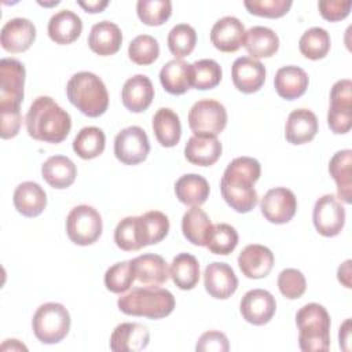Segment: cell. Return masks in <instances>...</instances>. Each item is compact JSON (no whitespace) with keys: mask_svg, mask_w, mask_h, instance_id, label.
<instances>
[{"mask_svg":"<svg viewBox=\"0 0 352 352\" xmlns=\"http://www.w3.org/2000/svg\"><path fill=\"white\" fill-rule=\"evenodd\" d=\"M308 82L309 78L305 70L294 65L278 69L274 77L276 94L286 100H293L304 95L308 88Z\"/></svg>","mask_w":352,"mask_h":352,"instance_id":"cell-28","label":"cell"},{"mask_svg":"<svg viewBox=\"0 0 352 352\" xmlns=\"http://www.w3.org/2000/svg\"><path fill=\"white\" fill-rule=\"evenodd\" d=\"M238 232L232 226L227 223H219L212 226L205 246L214 254L227 256L234 252L238 245Z\"/></svg>","mask_w":352,"mask_h":352,"instance_id":"cell-41","label":"cell"},{"mask_svg":"<svg viewBox=\"0 0 352 352\" xmlns=\"http://www.w3.org/2000/svg\"><path fill=\"white\" fill-rule=\"evenodd\" d=\"M239 311L248 323L263 326L272 319L276 311V301L268 290L252 289L243 294Z\"/></svg>","mask_w":352,"mask_h":352,"instance_id":"cell-14","label":"cell"},{"mask_svg":"<svg viewBox=\"0 0 352 352\" xmlns=\"http://www.w3.org/2000/svg\"><path fill=\"white\" fill-rule=\"evenodd\" d=\"M150 333L146 326L133 322L118 324L110 336V349L114 352H138L148 345Z\"/></svg>","mask_w":352,"mask_h":352,"instance_id":"cell-20","label":"cell"},{"mask_svg":"<svg viewBox=\"0 0 352 352\" xmlns=\"http://www.w3.org/2000/svg\"><path fill=\"white\" fill-rule=\"evenodd\" d=\"M223 146L217 136H204L192 135L186 146L184 155L188 162L198 166H210L221 155Z\"/></svg>","mask_w":352,"mask_h":352,"instance_id":"cell-25","label":"cell"},{"mask_svg":"<svg viewBox=\"0 0 352 352\" xmlns=\"http://www.w3.org/2000/svg\"><path fill=\"white\" fill-rule=\"evenodd\" d=\"M204 286L213 298L226 300L235 293L238 287V278L227 263L213 261L205 268Z\"/></svg>","mask_w":352,"mask_h":352,"instance_id":"cell-15","label":"cell"},{"mask_svg":"<svg viewBox=\"0 0 352 352\" xmlns=\"http://www.w3.org/2000/svg\"><path fill=\"white\" fill-rule=\"evenodd\" d=\"M70 103L88 117L102 116L109 106V94L100 77L91 72H78L66 85Z\"/></svg>","mask_w":352,"mask_h":352,"instance_id":"cell-4","label":"cell"},{"mask_svg":"<svg viewBox=\"0 0 352 352\" xmlns=\"http://www.w3.org/2000/svg\"><path fill=\"white\" fill-rule=\"evenodd\" d=\"M47 30L54 43L60 45L72 44L82 32V21L72 10H60L50 18Z\"/></svg>","mask_w":352,"mask_h":352,"instance_id":"cell-24","label":"cell"},{"mask_svg":"<svg viewBox=\"0 0 352 352\" xmlns=\"http://www.w3.org/2000/svg\"><path fill=\"white\" fill-rule=\"evenodd\" d=\"M279 292L289 300L300 298L307 289L304 274L297 268H286L278 275Z\"/></svg>","mask_w":352,"mask_h":352,"instance_id":"cell-47","label":"cell"},{"mask_svg":"<svg viewBox=\"0 0 352 352\" xmlns=\"http://www.w3.org/2000/svg\"><path fill=\"white\" fill-rule=\"evenodd\" d=\"M139 19L148 26H160L172 14L170 0H139L136 3Z\"/></svg>","mask_w":352,"mask_h":352,"instance_id":"cell-45","label":"cell"},{"mask_svg":"<svg viewBox=\"0 0 352 352\" xmlns=\"http://www.w3.org/2000/svg\"><path fill=\"white\" fill-rule=\"evenodd\" d=\"M106 146L104 132L98 126H84L73 140L74 153L82 160L99 157Z\"/></svg>","mask_w":352,"mask_h":352,"instance_id":"cell-38","label":"cell"},{"mask_svg":"<svg viewBox=\"0 0 352 352\" xmlns=\"http://www.w3.org/2000/svg\"><path fill=\"white\" fill-rule=\"evenodd\" d=\"M122 44V33L118 25L110 21H100L95 23L88 36L89 48L100 55L107 56L116 54Z\"/></svg>","mask_w":352,"mask_h":352,"instance_id":"cell-27","label":"cell"},{"mask_svg":"<svg viewBox=\"0 0 352 352\" xmlns=\"http://www.w3.org/2000/svg\"><path fill=\"white\" fill-rule=\"evenodd\" d=\"M293 1L292 0H245L246 10L258 16L279 18L287 14Z\"/></svg>","mask_w":352,"mask_h":352,"instance_id":"cell-48","label":"cell"},{"mask_svg":"<svg viewBox=\"0 0 352 352\" xmlns=\"http://www.w3.org/2000/svg\"><path fill=\"white\" fill-rule=\"evenodd\" d=\"M212 226L209 216L199 206H191L182 219L183 235L195 246H205Z\"/></svg>","mask_w":352,"mask_h":352,"instance_id":"cell-36","label":"cell"},{"mask_svg":"<svg viewBox=\"0 0 352 352\" xmlns=\"http://www.w3.org/2000/svg\"><path fill=\"white\" fill-rule=\"evenodd\" d=\"M261 175V165L253 157H236L226 168L220 180L224 201L238 213H248L258 202L254 183Z\"/></svg>","mask_w":352,"mask_h":352,"instance_id":"cell-1","label":"cell"},{"mask_svg":"<svg viewBox=\"0 0 352 352\" xmlns=\"http://www.w3.org/2000/svg\"><path fill=\"white\" fill-rule=\"evenodd\" d=\"M169 276L182 290H191L199 280V263L190 253L177 254L169 267Z\"/></svg>","mask_w":352,"mask_h":352,"instance_id":"cell-35","label":"cell"},{"mask_svg":"<svg viewBox=\"0 0 352 352\" xmlns=\"http://www.w3.org/2000/svg\"><path fill=\"white\" fill-rule=\"evenodd\" d=\"M338 340H340V346L344 351H351V319H345V322L340 326L338 331Z\"/></svg>","mask_w":352,"mask_h":352,"instance_id":"cell-53","label":"cell"},{"mask_svg":"<svg viewBox=\"0 0 352 352\" xmlns=\"http://www.w3.org/2000/svg\"><path fill=\"white\" fill-rule=\"evenodd\" d=\"M12 202L21 214L36 217L41 214L47 206V194L38 183L22 182L14 191Z\"/></svg>","mask_w":352,"mask_h":352,"instance_id":"cell-26","label":"cell"},{"mask_svg":"<svg viewBox=\"0 0 352 352\" xmlns=\"http://www.w3.org/2000/svg\"><path fill=\"white\" fill-rule=\"evenodd\" d=\"M173 294L158 286L135 287L117 300L118 309L125 315L162 319L175 309Z\"/></svg>","mask_w":352,"mask_h":352,"instance_id":"cell-3","label":"cell"},{"mask_svg":"<svg viewBox=\"0 0 352 352\" xmlns=\"http://www.w3.org/2000/svg\"><path fill=\"white\" fill-rule=\"evenodd\" d=\"M102 216L89 205L74 206L66 217V234L76 245H92L102 235Z\"/></svg>","mask_w":352,"mask_h":352,"instance_id":"cell-7","label":"cell"},{"mask_svg":"<svg viewBox=\"0 0 352 352\" xmlns=\"http://www.w3.org/2000/svg\"><path fill=\"white\" fill-rule=\"evenodd\" d=\"M25 124L30 138L45 143H60L70 132L72 118L51 96L43 95L32 102Z\"/></svg>","mask_w":352,"mask_h":352,"instance_id":"cell-2","label":"cell"},{"mask_svg":"<svg viewBox=\"0 0 352 352\" xmlns=\"http://www.w3.org/2000/svg\"><path fill=\"white\" fill-rule=\"evenodd\" d=\"M260 209L270 223L285 224L296 214L297 198L292 190L286 187H275L264 194L260 201Z\"/></svg>","mask_w":352,"mask_h":352,"instance_id":"cell-13","label":"cell"},{"mask_svg":"<svg viewBox=\"0 0 352 352\" xmlns=\"http://www.w3.org/2000/svg\"><path fill=\"white\" fill-rule=\"evenodd\" d=\"M210 192L208 180L197 173L180 176L175 183L176 198L188 206H199L206 202Z\"/></svg>","mask_w":352,"mask_h":352,"instance_id":"cell-32","label":"cell"},{"mask_svg":"<svg viewBox=\"0 0 352 352\" xmlns=\"http://www.w3.org/2000/svg\"><path fill=\"white\" fill-rule=\"evenodd\" d=\"M135 278L144 286H160L169 278L168 264L160 254L146 253L131 260Z\"/></svg>","mask_w":352,"mask_h":352,"instance_id":"cell-23","label":"cell"},{"mask_svg":"<svg viewBox=\"0 0 352 352\" xmlns=\"http://www.w3.org/2000/svg\"><path fill=\"white\" fill-rule=\"evenodd\" d=\"M274 261V253L260 243L245 246L238 256V265L242 274L250 279L265 278L271 272Z\"/></svg>","mask_w":352,"mask_h":352,"instance_id":"cell-19","label":"cell"},{"mask_svg":"<svg viewBox=\"0 0 352 352\" xmlns=\"http://www.w3.org/2000/svg\"><path fill=\"white\" fill-rule=\"evenodd\" d=\"M77 4L82 7L87 12L95 14V12H102L109 6V1L107 0H88V1L78 0Z\"/></svg>","mask_w":352,"mask_h":352,"instance_id":"cell-54","label":"cell"},{"mask_svg":"<svg viewBox=\"0 0 352 352\" xmlns=\"http://www.w3.org/2000/svg\"><path fill=\"white\" fill-rule=\"evenodd\" d=\"M351 265H352V261L351 260H345L337 270V278H338V282L342 283L346 289H351L352 287V270H351Z\"/></svg>","mask_w":352,"mask_h":352,"instance_id":"cell-52","label":"cell"},{"mask_svg":"<svg viewBox=\"0 0 352 352\" xmlns=\"http://www.w3.org/2000/svg\"><path fill=\"white\" fill-rule=\"evenodd\" d=\"M243 47L253 59L270 58L279 48V37L267 26H253L245 33Z\"/></svg>","mask_w":352,"mask_h":352,"instance_id":"cell-31","label":"cell"},{"mask_svg":"<svg viewBox=\"0 0 352 352\" xmlns=\"http://www.w3.org/2000/svg\"><path fill=\"white\" fill-rule=\"evenodd\" d=\"M70 314L59 302H45L37 308L32 319L36 338L43 344L60 342L70 330Z\"/></svg>","mask_w":352,"mask_h":352,"instance_id":"cell-6","label":"cell"},{"mask_svg":"<svg viewBox=\"0 0 352 352\" xmlns=\"http://www.w3.org/2000/svg\"><path fill=\"white\" fill-rule=\"evenodd\" d=\"M139 217V230L142 245H155L161 242L169 232V219L160 210H148Z\"/></svg>","mask_w":352,"mask_h":352,"instance_id":"cell-37","label":"cell"},{"mask_svg":"<svg viewBox=\"0 0 352 352\" xmlns=\"http://www.w3.org/2000/svg\"><path fill=\"white\" fill-rule=\"evenodd\" d=\"M352 3L349 0H322L318 3V8L320 15L330 21H341L349 15Z\"/></svg>","mask_w":352,"mask_h":352,"instance_id":"cell-51","label":"cell"},{"mask_svg":"<svg viewBox=\"0 0 352 352\" xmlns=\"http://www.w3.org/2000/svg\"><path fill=\"white\" fill-rule=\"evenodd\" d=\"M154 99V87L151 80L144 74L129 77L121 91V100L125 109L132 113L144 111Z\"/></svg>","mask_w":352,"mask_h":352,"instance_id":"cell-21","label":"cell"},{"mask_svg":"<svg viewBox=\"0 0 352 352\" xmlns=\"http://www.w3.org/2000/svg\"><path fill=\"white\" fill-rule=\"evenodd\" d=\"M195 349L198 352H227L230 349V344L224 333L209 330L198 338Z\"/></svg>","mask_w":352,"mask_h":352,"instance_id":"cell-49","label":"cell"},{"mask_svg":"<svg viewBox=\"0 0 352 352\" xmlns=\"http://www.w3.org/2000/svg\"><path fill=\"white\" fill-rule=\"evenodd\" d=\"M128 55L136 65H151L160 55L158 41L150 34H139L129 43Z\"/></svg>","mask_w":352,"mask_h":352,"instance_id":"cell-46","label":"cell"},{"mask_svg":"<svg viewBox=\"0 0 352 352\" xmlns=\"http://www.w3.org/2000/svg\"><path fill=\"white\" fill-rule=\"evenodd\" d=\"M327 124L333 133H346L352 126V81L338 80L330 91Z\"/></svg>","mask_w":352,"mask_h":352,"instance_id":"cell-9","label":"cell"},{"mask_svg":"<svg viewBox=\"0 0 352 352\" xmlns=\"http://www.w3.org/2000/svg\"><path fill=\"white\" fill-rule=\"evenodd\" d=\"M41 175L51 187L63 190L74 183L77 168L69 157L52 155L41 165Z\"/></svg>","mask_w":352,"mask_h":352,"instance_id":"cell-29","label":"cell"},{"mask_svg":"<svg viewBox=\"0 0 352 352\" xmlns=\"http://www.w3.org/2000/svg\"><path fill=\"white\" fill-rule=\"evenodd\" d=\"M300 52L312 60L322 59L330 50V34L326 29L314 26L302 33L298 41Z\"/></svg>","mask_w":352,"mask_h":352,"instance_id":"cell-40","label":"cell"},{"mask_svg":"<svg viewBox=\"0 0 352 352\" xmlns=\"http://www.w3.org/2000/svg\"><path fill=\"white\" fill-rule=\"evenodd\" d=\"M312 220L320 235L336 236L344 228L345 209L336 195L324 194L315 202Z\"/></svg>","mask_w":352,"mask_h":352,"instance_id":"cell-12","label":"cell"},{"mask_svg":"<svg viewBox=\"0 0 352 352\" xmlns=\"http://www.w3.org/2000/svg\"><path fill=\"white\" fill-rule=\"evenodd\" d=\"M318 128L315 113L308 109H296L286 120L285 138L292 144H304L315 138Z\"/></svg>","mask_w":352,"mask_h":352,"instance_id":"cell-22","label":"cell"},{"mask_svg":"<svg viewBox=\"0 0 352 352\" xmlns=\"http://www.w3.org/2000/svg\"><path fill=\"white\" fill-rule=\"evenodd\" d=\"M0 117H1L0 136L3 139H11L16 136L22 124L21 107H0Z\"/></svg>","mask_w":352,"mask_h":352,"instance_id":"cell-50","label":"cell"},{"mask_svg":"<svg viewBox=\"0 0 352 352\" xmlns=\"http://www.w3.org/2000/svg\"><path fill=\"white\" fill-rule=\"evenodd\" d=\"M231 78L238 91L253 94L257 92L265 81V67L257 59L239 56L231 66Z\"/></svg>","mask_w":352,"mask_h":352,"instance_id":"cell-16","label":"cell"},{"mask_svg":"<svg viewBox=\"0 0 352 352\" xmlns=\"http://www.w3.org/2000/svg\"><path fill=\"white\" fill-rule=\"evenodd\" d=\"M36 38V26L28 18H12L4 23L0 32L1 47L7 52H23Z\"/></svg>","mask_w":352,"mask_h":352,"instance_id":"cell-17","label":"cell"},{"mask_svg":"<svg viewBox=\"0 0 352 352\" xmlns=\"http://www.w3.org/2000/svg\"><path fill=\"white\" fill-rule=\"evenodd\" d=\"M6 342H8L10 344V349L11 351H26V346L23 345V344H21L18 340H6Z\"/></svg>","mask_w":352,"mask_h":352,"instance_id":"cell-55","label":"cell"},{"mask_svg":"<svg viewBox=\"0 0 352 352\" xmlns=\"http://www.w3.org/2000/svg\"><path fill=\"white\" fill-rule=\"evenodd\" d=\"M197 44V32L187 23L175 25L168 33V48L176 59H182L192 52Z\"/></svg>","mask_w":352,"mask_h":352,"instance_id":"cell-42","label":"cell"},{"mask_svg":"<svg viewBox=\"0 0 352 352\" xmlns=\"http://www.w3.org/2000/svg\"><path fill=\"white\" fill-rule=\"evenodd\" d=\"M135 272L131 260L120 261L107 268L104 274V286L109 292L121 294L129 290L135 282Z\"/></svg>","mask_w":352,"mask_h":352,"instance_id":"cell-44","label":"cell"},{"mask_svg":"<svg viewBox=\"0 0 352 352\" xmlns=\"http://www.w3.org/2000/svg\"><path fill=\"white\" fill-rule=\"evenodd\" d=\"M114 242L125 252H136L143 248L138 216H128L118 221L114 230Z\"/></svg>","mask_w":352,"mask_h":352,"instance_id":"cell-43","label":"cell"},{"mask_svg":"<svg viewBox=\"0 0 352 352\" xmlns=\"http://www.w3.org/2000/svg\"><path fill=\"white\" fill-rule=\"evenodd\" d=\"M245 26L236 16H223L210 29V41L221 52H235L243 45Z\"/></svg>","mask_w":352,"mask_h":352,"instance_id":"cell-18","label":"cell"},{"mask_svg":"<svg viewBox=\"0 0 352 352\" xmlns=\"http://www.w3.org/2000/svg\"><path fill=\"white\" fill-rule=\"evenodd\" d=\"M153 131L161 146H176L182 136V124L176 111L169 107L158 109L153 117Z\"/></svg>","mask_w":352,"mask_h":352,"instance_id":"cell-33","label":"cell"},{"mask_svg":"<svg viewBox=\"0 0 352 352\" xmlns=\"http://www.w3.org/2000/svg\"><path fill=\"white\" fill-rule=\"evenodd\" d=\"M25 66L15 58L0 60V107H21L25 87Z\"/></svg>","mask_w":352,"mask_h":352,"instance_id":"cell-11","label":"cell"},{"mask_svg":"<svg viewBox=\"0 0 352 352\" xmlns=\"http://www.w3.org/2000/svg\"><path fill=\"white\" fill-rule=\"evenodd\" d=\"M298 327V345L304 352H326L330 349V315L327 309L309 302L296 314Z\"/></svg>","mask_w":352,"mask_h":352,"instance_id":"cell-5","label":"cell"},{"mask_svg":"<svg viewBox=\"0 0 352 352\" xmlns=\"http://www.w3.org/2000/svg\"><path fill=\"white\" fill-rule=\"evenodd\" d=\"M221 66L214 59H199L190 65L191 87L206 91L217 87L221 81Z\"/></svg>","mask_w":352,"mask_h":352,"instance_id":"cell-39","label":"cell"},{"mask_svg":"<svg viewBox=\"0 0 352 352\" xmlns=\"http://www.w3.org/2000/svg\"><path fill=\"white\" fill-rule=\"evenodd\" d=\"M351 166H352V150L349 148L337 151L329 162L330 176L334 179L337 184V197L340 201L345 204L352 202Z\"/></svg>","mask_w":352,"mask_h":352,"instance_id":"cell-30","label":"cell"},{"mask_svg":"<svg viewBox=\"0 0 352 352\" xmlns=\"http://www.w3.org/2000/svg\"><path fill=\"white\" fill-rule=\"evenodd\" d=\"M160 81L164 89L172 95H182L191 87L190 63L183 59H172L160 70Z\"/></svg>","mask_w":352,"mask_h":352,"instance_id":"cell-34","label":"cell"},{"mask_svg":"<svg viewBox=\"0 0 352 352\" xmlns=\"http://www.w3.org/2000/svg\"><path fill=\"white\" fill-rule=\"evenodd\" d=\"M38 4L50 7V6H56V4H59V1H58V0H54V1H51V3H43V1H38Z\"/></svg>","mask_w":352,"mask_h":352,"instance_id":"cell-56","label":"cell"},{"mask_svg":"<svg viewBox=\"0 0 352 352\" xmlns=\"http://www.w3.org/2000/svg\"><path fill=\"white\" fill-rule=\"evenodd\" d=\"M150 153V142L143 128L131 125L121 129L114 139V155L125 165L143 162Z\"/></svg>","mask_w":352,"mask_h":352,"instance_id":"cell-10","label":"cell"},{"mask_svg":"<svg viewBox=\"0 0 352 352\" xmlns=\"http://www.w3.org/2000/svg\"><path fill=\"white\" fill-rule=\"evenodd\" d=\"M188 125L194 135L217 136L227 125V110L214 99H201L188 111Z\"/></svg>","mask_w":352,"mask_h":352,"instance_id":"cell-8","label":"cell"}]
</instances>
